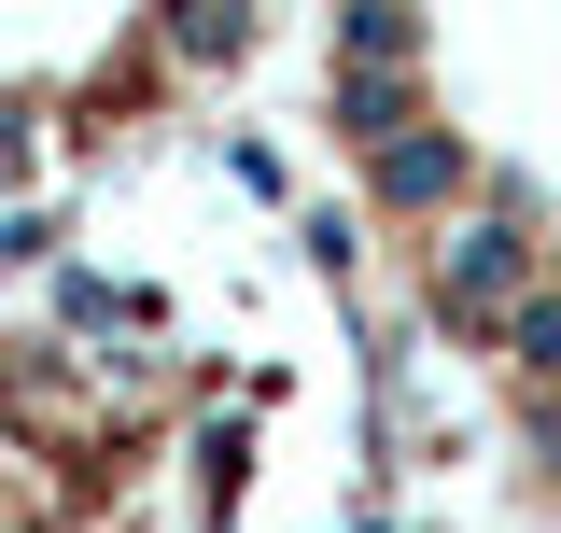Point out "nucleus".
<instances>
[{
    "label": "nucleus",
    "instance_id": "nucleus-3",
    "mask_svg": "<svg viewBox=\"0 0 561 533\" xmlns=\"http://www.w3.org/2000/svg\"><path fill=\"white\" fill-rule=\"evenodd\" d=\"M253 29H267V0H169V14H154V43H169L183 70H239Z\"/></svg>",
    "mask_w": 561,
    "mask_h": 533
},
{
    "label": "nucleus",
    "instance_id": "nucleus-1",
    "mask_svg": "<svg viewBox=\"0 0 561 533\" xmlns=\"http://www.w3.org/2000/svg\"><path fill=\"white\" fill-rule=\"evenodd\" d=\"M548 281V253H534V197L505 183L491 211H463L449 239H435V324L449 337H505V309Z\"/></svg>",
    "mask_w": 561,
    "mask_h": 533
},
{
    "label": "nucleus",
    "instance_id": "nucleus-8",
    "mask_svg": "<svg viewBox=\"0 0 561 533\" xmlns=\"http://www.w3.org/2000/svg\"><path fill=\"white\" fill-rule=\"evenodd\" d=\"M0 253L28 266V253H57V211H0Z\"/></svg>",
    "mask_w": 561,
    "mask_h": 533
},
{
    "label": "nucleus",
    "instance_id": "nucleus-9",
    "mask_svg": "<svg viewBox=\"0 0 561 533\" xmlns=\"http://www.w3.org/2000/svg\"><path fill=\"white\" fill-rule=\"evenodd\" d=\"M534 477L561 491V394H534Z\"/></svg>",
    "mask_w": 561,
    "mask_h": 533
},
{
    "label": "nucleus",
    "instance_id": "nucleus-10",
    "mask_svg": "<svg viewBox=\"0 0 561 533\" xmlns=\"http://www.w3.org/2000/svg\"><path fill=\"white\" fill-rule=\"evenodd\" d=\"M0 183H28V113H0Z\"/></svg>",
    "mask_w": 561,
    "mask_h": 533
},
{
    "label": "nucleus",
    "instance_id": "nucleus-2",
    "mask_svg": "<svg viewBox=\"0 0 561 533\" xmlns=\"http://www.w3.org/2000/svg\"><path fill=\"white\" fill-rule=\"evenodd\" d=\"M463 183H478V140H463V127H408V140L365 155V197H379V211H449Z\"/></svg>",
    "mask_w": 561,
    "mask_h": 533
},
{
    "label": "nucleus",
    "instance_id": "nucleus-7",
    "mask_svg": "<svg viewBox=\"0 0 561 533\" xmlns=\"http://www.w3.org/2000/svg\"><path fill=\"white\" fill-rule=\"evenodd\" d=\"M239 464H253V435H239V421H210V450H197V491H210V520L239 506Z\"/></svg>",
    "mask_w": 561,
    "mask_h": 533
},
{
    "label": "nucleus",
    "instance_id": "nucleus-12",
    "mask_svg": "<svg viewBox=\"0 0 561 533\" xmlns=\"http://www.w3.org/2000/svg\"><path fill=\"white\" fill-rule=\"evenodd\" d=\"M548 295H561V239H548Z\"/></svg>",
    "mask_w": 561,
    "mask_h": 533
},
{
    "label": "nucleus",
    "instance_id": "nucleus-6",
    "mask_svg": "<svg viewBox=\"0 0 561 533\" xmlns=\"http://www.w3.org/2000/svg\"><path fill=\"white\" fill-rule=\"evenodd\" d=\"M491 351H505V365H519L534 394H561V295H548V281H534V295L505 309V337H491Z\"/></svg>",
    "mask_w": 561,
    "mask_h": 533
},
{
    "label": "nucleus",
    "instance_id": "nucleus-11",
    "mask_svg": "<svg viewBox=\"0 0 561 533\" xmlns=\"http://www.w3.org/2000/svg\"><path fill=\"white\" fill-rule=\"evenodd\" d=\"M351 533H393V520H379V506H365V520H351Z\"/></svg>",
    "mask_w": 561,
    "mask_h": 533
},
{
    "label": "nucleus",
    "instance_id": "nucleus-5",
    "mask_svg": "<svg viewBox=\"0 0 561 533\" xmlns=\"http://www.w3.org/2000/svg\"><path fill=\"white\" fill-rule=\"evenodd\" d=\"M337 70H421V0H351L337 14Z\"/></svg>",
    "mask_w": 561,
    "mask_h": 533
},
{
    "label": "nucleus",
    "instance_id": "nucleus-4",
    "mask_svg": "<svg viewBox=\"0 0 561 533\" xmlns=\"http://www.w3.org/2000/svg\"><path fill=\"white\" fill-rule=\"evenodd\" d=\"M408 127H435L421 113V70H337V140L351 155H379V140H408Z\"/></svg>",
    "mask_w": 561,
    "mask_h": 533
}]
</instances>
